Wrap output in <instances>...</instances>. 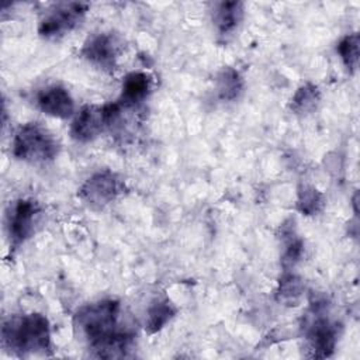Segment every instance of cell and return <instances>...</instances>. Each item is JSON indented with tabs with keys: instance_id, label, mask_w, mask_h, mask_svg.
I'll return each instance as SVG.
<instances>
[{
	"instance_id": "1",
	"label": "cell",
	"mask_w": 360,
	"mask_h": 360,
	"mask_svg": "<svg viewBox=\"0 0 360 360\" xmlns=\"http://www.w3.org/2000/svg\"><path fill=\"white\" fill-rule=\"evenodd\" d=\"M73 328L91 357H128L135 346L134 323L128 321L117 300H100L83 305L73 316Z\"/></svg>"
},
{
	"instance_id": "2",
	"label": "cell",
	"mask_w": 360,
	"mask_h": 360,
	"mask_svg": "<svg viewBox=\"0 0 360 360\" xmlns=\"http://www.w3.org/2000/svg\"><path fill=\"white\" fill-rule=\"evenodd\" d=\"M1 343L18 357L49 356L52 343L46 316L37 312L11 315L1 325Z\"/></svg>"
},
{
	"instance_id": "3",
	"label": "cell",
	"mask_w": 360,
	"mask_h": 360,
	"mask_svg": "<svg viewBox=\"0 0 360 360\" xmlns=\"http://www.w3.org/2000/svg\"><path fill=\"white\" fill-rule=\"evenodd\" d=\"M59 142L41 122L21 125L13 139V155L28 163H48L59 153Z\"/></svg>"
},
{
	"instance_id": "4",
	"label": "cell",
	"mask_w": 360,
	"mask_h": 360,
	"mask_svg": "<svg viewBox=\"0 0 360 360\" xmlns=\"http://www.w3.org/2000/svg\"><path fill=\"white\" fill-rule=\"evenodd\" d=\"M122 105L118 101L104 105H84L70 124V136L77 142H90L105 128L120 121Z\"/></svg>"
},
{
	"instance_id": "5",
	"label": "cell",
	"mask_w": 360,
	"mask_h": 360,
	"mask_svg": "<svg viewBox=\"0 0 360 360\" xmlns=\"http://www.w3.org/2000/svg\"><path fill=\"white\" fill-rule=\"evenodd\" d=\"M325 302H314L305 321V340L309 357H329L336 346L338 326L325 314Z\"/></svg>"
},
{
	"instance_id": "6",
	"label": "cell",
	"mask_w": 360,
	"mask_h": 360,
	"mask_svg": "<svg viewBox=\"0 0 360 360\" xmlns=\"http://www.w3.org/2000/svg\"><path fill=\"white\" fill-rule=\"evenodd\" d=\"M89 7V3L83 1H65L51 6L39 20L38 34L46 39L66 35L82 24Z\"/></svg>"
},
{
	"instance_id": "7",
	"label": "cell",
	"mask_w": 360,
	"mask_h": 360,
	"mask_svg": "<svg viewBox=\"0 0 360 360\" xmlns=\"http://www.w3.org/2000/svg\"><path fill=\"white\" fill-rule=\"evenodd\" d=\"M41 208L37 201L20 198L10 204L6 215V228L10 240V249L22 245L32 233L37 225Z\"/></svg>"
},
{
	"instance_id": "8",
	"label": "cell",
	"mask_w": 360,
	"mask_h": 360,
	"mask_svg": "<svg viewBox=\"0 0 360 360\" xmlns=\"http://www.w3.org/2000/svg\"><path fill=\"white\" fill-rule=\"evenodd\" d=\"M124 180L111 170L91 174L80 187L79 197L93 208H103L124 193Z\"/></svg>"
},
{
	"instance_id": "9",
	"label": "cell",
	"mask_w": 360,
	"mask_h": 360,
	"mask_svg": "<svg viewBox=\"0 0 360 360\" xmlns=\"http://www.w3.org/2000/svg\"><path fill=\"white\" fill-rule=\"evenodd\" d=\"M122 51V41L112 32H97L86 39L82 55L93 65L111 70L115 68L117 59Z\"/></svg>"
},
{
	"instance_id": "10",
	"label": "cell",
	"mask_w": 360,
	"mask_h": 360,
	"mask_svg": "<svg viewBox=\"0 0 360 360\" xmlns=\"http://www.w3.org/2000/svg\"><path fill=\"white\" fill-rule=\"evenodd\" d=\"M35 103L42 112L56 118H69L75 111V103L70 93L59 84L39 90Z\"/></svg>"
},
{
	"instance_id": "11",
	"label": "cell",
	"mask_w": 360,
	"mask_h": 360,
	"mask_svg": "<svg viewBox=\"0 0 360 360\" xmlns=\"http://www.w3.org/2000/svg\"><path fill=\"white\" fill-rule=\"evenodd\" d=\"M152 89V79L143 72H132L122 80V91L117 100L124 108H134L145 101Z\"/></svg>"
},
{
	"instance_id": "12",
	"label": "cell",
	"mask_w": 360,
	"mask_h": 360,
	"mask_svg": "<svg viewBox=\"0 0 360 360\" xmlns=\"http://www.w3.org/2000/svg\"><path fill=\"white\" fill-rule=\"evenodd\" d=\"M243 18V3L219 1L214 4L212 22L219 37L226 38L236 31Z\"/></svg>"
},
{
	"instance_id": "13",
	"label": "cell",
	"mask_w": 360,
	"mask_h": 360,
	"mask_svg": "<svg viewBox=\"0 0 360 360\" xmlns=\"http://www.w3.org/2000/svg\"><path fill=\"white\" fill-rule=\"evenodd\" d=\"M215 89L221 100L231 101L238 98V96L240 94L243 89V80L238 70L226 66L217 75Z\"/></svg>"
},
{
	"instance_id": "14",
	"label": "cell",
	"mask_w": 360,
	"mask_h": 360,
	"mask_svg": "<svg viewBox=\"0 0 360 360\" xmlns=\"http://www.w3.org/2000/svg\"><path fill=\"white\" fill-rule=\"evenodd\" d=\"M174 314H176V309L167 298L156 300L148 308L145 328L148 329V332L155 333L160 330L173 318Z\"/></svg>"
},
{
	"instance_id": "15",
	"label": "cell",
	"mask_w": 360,
	"mask_h": 360,
	"mask_svg": "<svg viewBox=\"0 0 360 360\" xmlns=\"http://www.w3.org/2000/svg\"><path fill=\"white\" fill-rule=\"evenodd\" d=\"M319 98H321V94L318 87L312 83H305L301 87H298V90L292 96L291 110L297 114L311 112L319 103Z\"/></svg>"
},
{
	"instance_id": "16",
	"label": "cell",
	"mask_w": 360,
	"mask_h": 360,
	"mask_svg": "<svg viewBox=\"0 0 360 360\" xmlns=\"http://www.w3.org/2000/svg\"><path fill=\"white\" fill-rule=\"evenodd\" d=\"M359 45H360L359 35L354 32V34H349V35L343 37L339 41L338 48H336L345 66L352 73L357 69V65H359Z\"/></svg>"
},
{
	"instance_id": "17",
	"label": "cell",
	"mask_w": 360,
	"mask_h": 360,
	"mask_svg": "<svg viewBox=\"0 0 360 360\" xmlns=\"http://www.w3.org/2000/svg\"><path fill=\"white\" fill-rule=\"evenodd\" d=\"M322 204H323V195L316 188L304 186L298 191L297 207L302 214L314 215L322 208Z\"/></svg>"
},
{
	"instance_id": "18",
	"label": "cell",
	"mask_w": 360,
	"mask_h": 360,
	"mask_svg": "<svg viewBox=\"0 0 360 360\" xmlns=\"http://www.w3.org/2000/svg\"><path fill=\"white\" fill-rule=\"evenodd\" d=\"M302 291V283L301 278L291 273V271H284L280 281H278V290H277V295L280 297L281 301H287V302H294Z\"/></svg>"
}]
</instances>
